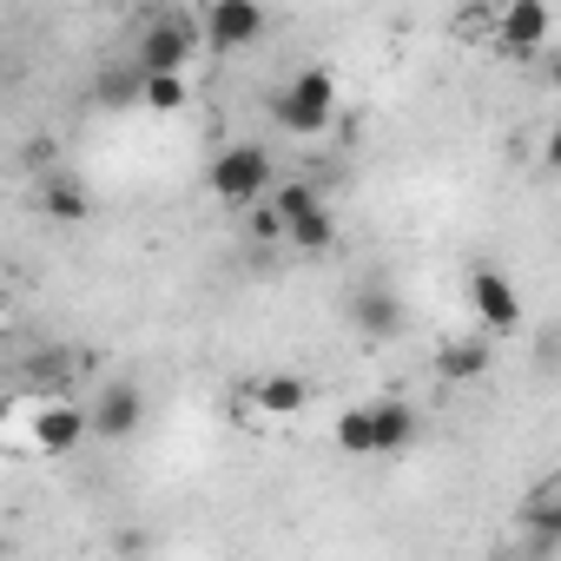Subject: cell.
I'll return each instance as SVG.
<instances>
[{
	"mask_svg": "<svg viewBox=\"0 0 561 561\" xmlns=\"http://www.w3.org/2000/svg\"><path fill=\"white\" fill-rule=\"evenodd\" d=\"M264 205L277 211V231H285V244H298V251H311V257L337 244V218H331V205H324V192H318V185H305V179L271 185V192H264Z\"/></svg>",
	"mask_w": 561,
	"mask_h": 561,
	"instance_id": "1",
	"label": "cell"
},
{
	"mask_svg": "<svg viewBox=\"0 0 561 561\" xmlns=\"http://www.w3.org/2000/svg\"><path fill=\"white\" fill-rule=\"evenodd\" d=\"M198 54H205V47H198L192 14H159V21L139 34V47H133V73H139V80H185Z\"/></svg>",
	"mask_w": 561,
	"mask_h": 561,
	"instance_id": "2",
	"label": "cell"
},
{
	"mask_svg": "<svg viewBox=\"0 0 561 561\" xmlns=\"http://www.w3.org/2000/svg\"><path fill=\"white\" fill-rule=\"evenodd\" d=\"M277 126L298 133V139H318L337 126V73L331 67H305L285 93H277Z\"/></svg>",
	"mask_w": 561,
	"mask_h": 561,
	"instance_id": "3",
	"label": "cell"
},
{
	"mask_svg": "<svg viewBox=\"0 0 561 561\" xmlns=\"http://www.w3.org/2000/svg\"><path fill=\"white\" fill-rule=\"evenodd\" d=\"M205 192L218 205H231V211L264 205V192H271V152L264 146H225L211 159V172H205Z\"/></svg>",
	"mask_w": 561,
	"mask_h": 561,
	"instance_id": "4",
	"label": "cell"
},
{
	"mask_svg": "<svg viewBox=\"0 0 561 561\" xmlns=\"http://www.w3.org/2000/svg\"><path fill=\"white\" fill-rule=\"evenodd\" d=\"M192 27H198L205 54H244L264 34V8L257 0H205V8L192 14Z\"/></svg>",
	"mask_w": 561,
	"mask_h": 561,
	"instance_id": "5",
	"label": "cell"
},
{
	"mask_svg": "<svg viewBox=\"0 0 561 561\" xmlns=\"http://www.w3.org/2000/svg\"><path fill=\"white\" fill-rule=\"evenodd\" d=\"M469 311H476V331L495 344V337H515L522 331V291L508 285V277L502 271H489V264H476L469 271Z\"/></svg>",
	"mask_w": 561,
	"mask_h": 561,
	"instance_id": "6",
	"label": "cell"
},
{
	"mask_svg": "<svg viewBox=\"0 0 561 561\" xmlns=\"http://www.w3.org/2000/svg\"><path fill=\"white\" fill-rule=\"evenodd\" d=\"M139 423H146V390L133 377H113L87 410V436H100V443H126V436H139Z\"/></svg>",
	"mask_w": 561,
	"mask_h": 561,
	"instance_id": "7",
	"label": "cell"
},
{
	"mask_svg": "<svg viewBox=\"0 0 561 561\" xmlns=\"http://www.w3.org/2000/svg\"><path fill=\"white\" fill-rule=\"evenodd\" d=\"M548 41H554V14L541 8V0H508V8L495 14V47H502V54L528 60V54H541Z\"/></svg>",
	"mask_w": 561,
	"mask_h": 561,
	"instance_id": "8",
	"label": "cell"
},
{
	"mask_svg": "<svg viewBox=\"0 0 561 561\" xmlns=\"http://www.w3.org/2000/svg\"><path fill=\"white\" fill-rule=\"evenodd\" d=\"M244 403H251V416H264V423H291V416L311 410V383H305L298 370H264V377H251Z\"/></svg>",
	"mask_w": 561,
	"mask_h": 561,
	"instance_id": "9",
	"label": "cell"
},
{
	"mask_svg": "<svg viewBox=\"0 0 561 561\" xmlns=\"http://www.w3.org/2000/svg\"><path fill=\"white\" fill-rule=\"evenodd\" d=\"M87 443V410L80 403H41L34 410V449L41 456H73Z\"/></svg>",
	"mask_w": 561,
	"mask_h": 561,
	"instance_id": "10",
	"label": "cell"
},
{
	"mask_svg": "<svg viewBox=\"0 0 561 561\" xmlns=\"http://www.w3.org/2000/svg\"><path fill=\"white\" fill-rule=\"evenodd\" d=\"M351 324H357L364 337H397V331H403V298H397L390 285H357V291H351Z\"/></svg>",
	"mask_w": 561,
	"mask_h": 561,
	"instance_id": "11",
	"label": "cell"
},
{
	"mask_svg": "<svg viewBox=\"0 0 561 561\" xmlns=\"http://www.w3.org/2000/svg\"><path fill=\"white\" fill-rule=\"evenodd\" d=\"M34 205H41L54 225H80V218H93V185H87V179H73V172H47Z\"/></svg>",
	"mask_w": 561,
	"mask_h": 561,
	"instance_id": "12",
	"label": "cell"
},
{
	"mask_svg": "<svg viewBox=\"0 0 561 561\" xmlns=\"http://www.w3.org/2000/svg\"><path fill=\"white\" fill-rule=\"evenodd\" d=\"M410 443H416V410H410L403 397L370 403V449H377V456H403Z\"/></svg>",
	"mask_w": 561,
	"mask_h": 561,
	"instance_id": "13",
	"label": "cell"
},
{
	"mask_svg": "<svg viewBox=\"0 0 561 561\" xmlns=\"http://www.w3.org/2000/svg\"><path fill=\"white\" fill-rule=\"evenodd\" d=\"M436 364H443V377H456V383H476V377L495 364V344H489V337H449Z\"/></svg>",
	"mask_w": 561,
	"mask_h": 561,
	"instance_id": "14",
	"label": "cell"
},
{
	"mask_svg": "<svg viewBox=\"0 0 561 561\" xmlns=\"http://www.w3.org/2000/svg\"><path fill=\"white\" fill-rule=\"evenodd\" d=\"M93 106H106V113L139 106V73H133V60H119V67H106V73L93 80Z\"/></svg>",
	"mask_w": 561,
	"mask_h": 561,
	"instance_id": "15",
	"label": "cell"
},
{
	"mask_svg": "<svg viewBox=\"0 0 561 561\" xmlns=\"http://www.w3.org/2000/svg\"><path fill=\"white\" fill-rule=\"evenodd\" d=\"M522 522L535 528V541H548V535L561 528V489H554V476H548V482H541V489L528 495V508H522Z\"/></svg>",
	"mask_w": 561,
	"mask_h": 561,
	"instance_id": "16",
	"label": "cell"
},
{
	"mask_svg": "<svg viewBox=\"0 0 561 561\" xmlns=\"http://www.w3.org/2000/svg\"><path fill=\"white\" fill-rule=\"evenodd\" d=\"M185 100H192V80H139V106L146 113H185Z\"/></svg>",
	"mask_w": 561,
	"mask_h": 561,
	"instance_id": "17",
	"label": "cell"
},
{
	"mask_svg": "<svg viewBox=\"0 0 561 561\" xmlns=\"http://www.w3.org/2000/svg\"><path fill=\"white\" fill-rule=\"evenodd\" d=\"M337 449L344 456H377L370 449V410H344L337 416Z\"/></svg>",
	"mask_w": 561,
	"mask_h": 561,
	"instance_id": "18",
	"label": "cell"
},
{
	"mask_svg": "<svg viewBox=\"0 0 561 561\" xmlns=\"http://www.w3.org/2000/svg\"><path fill=\"white\" fill-rule=\"evenodd\" d=\"M251 231H257V238H285V231H277V211H271V205H251Z\"/></svg>",
	"mask_w": 561,
	"mask_h": 561,
	"instance_id": "19",
	"label": "cell"
}]
</instances>
